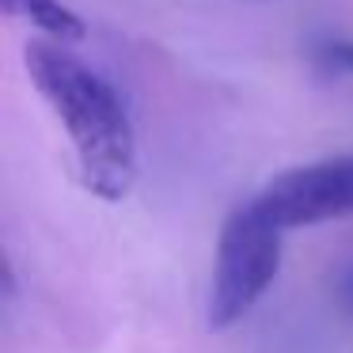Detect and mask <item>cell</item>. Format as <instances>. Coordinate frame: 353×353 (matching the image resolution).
<instances>
[{
	"mask_svg": "<svg viewBox=\"0 0 353 353\" xmlns=\"http://www.w3.org/2000/svg\"><path fill=\"white\" fill-rule=\"evenodd\" d=\"M23 65L34 92L61 118L84 186L103 201L130 198L137 186V141L114 84L72 57L65 42H27Z\"/></svg>",
	"mask_w": 353,
	"mask_h": 353,
	"instance_id": "6da1fadb",
	"label": "cell"
},
{
	"mask_svg": "<svg viewBox=\"0 0 353 353\" xmlns=\"http://www.w3.org/2000/svg\"><path fill=\"white\" fill-rule=\"evenodd\" d=\"M281 239L285 228L254 198L224 221L209 285V330L236 327L270 292L281 274Z\"/></svg>",
	"mask_w": 353,
	"mask_h": 353,
	"instance_id": "7a4b0ae2",
	"label": "cell"
},
{
	"mask_svg": "<svg viewBox=\"0 0 353 353\" xmlns=\"http://www.w3.org/2000/svg\"><path fill=\"white\" fill-rule=\"evenodd\" d=\"M254 201L285 232L353 216V156H334V160L285 171L270 179L254 194Z\"/></svg>",
	"mask_w": 353,
	"mask_h": 353,
	"instance_id": "3957f363",
	"label": "cell"
},
{
	"mask_svg": "<svg viewBox=\"0 0 353 353\" xmlns=\"http://www.w3.org/2000/svg\"><path fill=\"white\" fill-rule=\"evenodd\" d=\"M4 12L23 23H31L34 31H42L54 42H80L88 39V23L61 0H4Z\"/></svg>",
	"mask_w": 353,
	"mask_h": 353,
	"instance_id": "277c9868",
	"label": "cell"
},
{
	"mask_svg": "<svg viewBox=\"0 0 353 353\" xmlns=\"http://www.w3.org/2000/svg\"><path fill=\"white\" fill-rule=\"evenodd\" d=\"M319 57H323L327 65H334V69H342V72H353V39L319 46Z\"/></svg>",
	"mask_w": 353,
	"mask_h": 353,
	"instance_id": "5b68a950",
	"label": "cell"
},
{
	"mask_svg": "<svg viewBox=\"0 0 353 353\" xmlns=\"http://www.w3.org/2000/svg\"><path fill=\"white\" fill-rule=\"evenodd\" d=\"M338 292H342V304L353 312V270H345V274H342V285H338Z\"/></svg>",
	"mask_w": 353,
	"mask_h": 353,
	"instance_id": "8992f818",
	"label": "cell"
}]
</instances>
